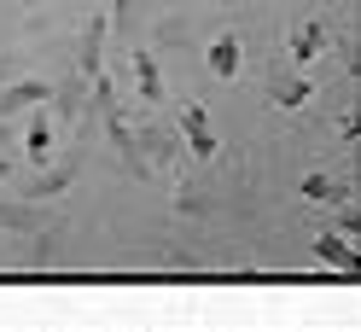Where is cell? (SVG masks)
<instances>
[{
    "instance_id": "obj_1",
    "label": "cell",
    "mask_w": 361,
    "mask_h": 332,
    "mask_svg": "<svg viewBox=\"0 0 361 332\" xmlns=\"http://www.w3.org/2000/svg\"><path fill=\"white\" fill-rule=\"evenodd\" d=\"M326 24H321V18H303V24L298 30H291V41H286V47H291V59H298V64H314V59H321L326 53Z\"/></svg>"
},
{
    "instance_id": "obj_2",
    "label": "cell",
    "mask_w": 361,
    "mask_h": 332,
    "mask_svg": "<svg viewBox=\"0 0 361 332\" xmlns=\"http://www.w3.org/2000/svg\"><path fill=\"white\" fill-rule=\"evenodd\" d=\"M204 59H210V76L233 82V76H239V64H245V47H239V35H216Z\"/></svg>"
},
{
    "instance_id": "obj_3",
    "label": "cell",
    "mask_w": 361,
    "mask_h": 332,
    "mask_svg": "<svg viewBox=\"0 0 361 332\" xmlns=\"http://www.w3.org/2000/svg\"><path fill=\"white\" fill-rule=\"evenodd\" d=\"M180 128H187V140H192V152L198 158H216V135H210V117L198 105H187L180 111Z\"/></svg>"
},
{
    "instance_id": "obj_4",
    "label": "cell",
    "mask_w": 361,
    "mask_h": 332,
    "mask_svg": "<svg viewBox=\"0 0 361 332\" xmlns=\"http://www.w3.org/2000/svg\"><path fill=\"white\" fill-rule=\"evenodd\" d=\"M314 257H326L332 269H350V262H355V239H344V233H321V239H314Z\"/></svg>"
},
{
    "instance_id": "obj_5",
    "label": "cell",
    "mask_w": 361,
    "mask_h": 332,
    "mask_svg": "<svg viewBox=\"0 0 361 332\" xmlns=\"http://www.w3.org/2000/svg\"><path fill=\"white\" fill-rule=\"evenodd\" d=\"M309 94H314L309 76H286V82H274V105H286V111H298Z\"/></svg>"
},
{
    "instance_id": "obj_6",
    "label": "cell",
    "mask_w": 361,
    "mask_h": 332,
    "mask_svg": "<svg viewBox=\"0 0 361 332\" xmlns=\"http://www.w3.org/2000/svg\"><path fill=\"white\" fill-rule=\"evenodd\" d=\"M303 198L332 204V198H350V192H344V181H332V175H303Z\"/></svg>"
},
{
    "instance_id": "obj_7",
    "label": "cell",
    "mask_w": 361,
    "mask_h": 332,
    "mask_svg": "<svg viewBox=\"0 0 361 332\" xmlns=\"http://www.w3.org/2000/svg\"><path fill=\"white\" fill-rule=\"evenodd\" d=\"M47 146H53V135H47V123H35V128H30V152H35V158H47Z\"/></svg>"
}]
</instances>
